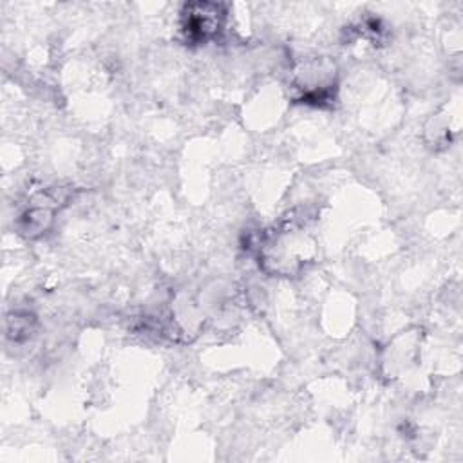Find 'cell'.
<instances>
[{"label": "cell", "mask_w": 463, "mask_h": 463, "mask_svg": "<svg viewBox=\"0 0 463 463\" xmlns=\"http://www.w3.org/2000/svg\"><path fill=\"white\" fill-rule=\"evenodd\" d=\"M313 244L304 215L284 217L259 239V264L264 271L293 277L311 262Z\"/></svg>", "instance_id": "obj_1"}, {"label": "cell", "mask_w": 463, "mask_h": 463, "mask_svg": "<svg viewBox=\"0 0 463 463\" xmlns=\"http://www.w3.org/2000/svg\"><path fill=\"white\" fill-rule=\"evenodd\" d=\"M338 65L329 56H302L289 69V87L297 103L329 107L338 92Z\"/></svg>", "instance_id": "obj_2"}, {"label": "cell", "mask_w": 463, "mask_h": 463, "mask_svg": "<svg viewBox=\"0 0 463 463\" xmlns=\"http://www.w3.org/2000/svg\"><path fill=\"white\" fill-rule=\"evenodd\" d=\"M179 14V33L184 43L206 45L222 34L228 11L217 2H188Z\"/></svg>", "instance_id": "obj_3"}, {"label": "cell", "mask_w": 463, "mask_h": 463, "mask_svg": "<svg viewBox=\"0 0 463 463\" xmlns=\"http://www.w3.org/2000/svg\"><path fill=\"white\" fill-rule=\"evenodd\" d=\"M67 199L69 194L63 186H52L34 194L16 221L18 233L25 239H36L47 233L54 222V215Z\"/></svg>", "instance_id": "obj_4"}, {"label": "cell", "mask_w": 463, "mask_h": 463, "mask_svg": "<svg viewBox=\"0 0 463 463\" xmlns=\"http://www.w3.org/2000/svg\"><path fill=\"white\" fill-rule=\"evenodd\" d=\"M7 336L13 340V342H22L25 338L31 336V333L34 331V326H36V317L29 311H14L7 317Z\"/></svg>", "instance_id": "obj_5"}]
</instances>
